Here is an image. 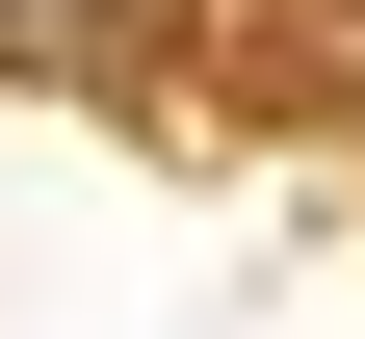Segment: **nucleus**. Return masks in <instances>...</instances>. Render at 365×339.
I'll use <instances>...</instances> for the list:
<instances>
[{
  "label": "nucleus",
  "mask_w": 365,
  "mask_h": 339,
  "mask_svg": "<svg viewBox=\"0 0 365 339\" xmlns=\"http://www.w3.org/2000/svg\"><path fill=\"white\" fill-rule=\"evenodd\" d=\"M0 26H26V0H0Z\"/></svg>",
  "instance_id": "nucleus-1"
}]
</instances>
